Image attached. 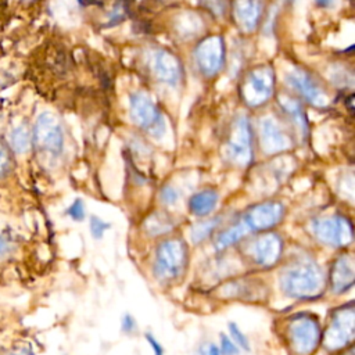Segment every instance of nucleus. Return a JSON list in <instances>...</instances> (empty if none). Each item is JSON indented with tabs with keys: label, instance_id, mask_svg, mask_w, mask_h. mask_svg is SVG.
Wrapping results in <instances>:
<instances>
[{
	"label": "nucleus",
	"instance_id": "nucleus-31",
	"mask_svg": "<svg viewBox=\"0 0 355 355\" xmlns=\"http://www.w3.org/2000/svg\"><path fill=\"white\" fill-rule=\"evenodd\" d=\"M146 340L153 351V355H164L165 351H164V347L161 345V343L151 334V333H146Z\"/></svg>",
	"mask_w": 355,
	"mask_h": 355
},
{
	"label": "nucleus",
	"instance_id": "nucleus-21",
	"mask_svg": "<svg viewBox=\"0 0 355 355\" xmlns=\"http://www.w3.org/2000/svg\"><path fill=\"white\" fill-rule=\"evenodd\" d=\"M144 229L150 236H161L166 234L173 229V222L166 214L157 212L146 219Z\"/></svg>",
	"mask_w": 355,
	"mask_h": 355
},
{
	"label": "nucleus",
	"instance_id": "nucleus-5",
	"mask_svg": "<svg viewBox=\"0 0 355 355\" xmlns=\"http://www.w3.org/2000/svg\"><path fill=\"white\" fill-rule=\"evenodd\" d=\"M312 232L322 244L333 248H344L354 239L351 222L340 215L315 219L312 222Z\"/></svg>",
	"mask_w": 355,
	"mask_h": 355
},
{
	"label": "nucleus",
	"instance_id": "nucleus-32",
	"mask_svg": "<svg viewBox=\"0 0 355 355\" xmlns=\"http://www.w3.org/2000/svg\"><path fill=\"white\" fill-rule=\"evenodd\" d=\"M196 355H220V352H219V348L216 344L205 343L198 347Z\"/></svg>",
	"mask_w": 355,
	"mask_h": 355
},
{
	"label": "nucleus",
	"instance_id": "nucleus-15",
	"mask_svg": "<svg viewBox=\"0 0 355 355\" xmlns=\"http://www.w3.org/2000/svg\"><path fill=\"white\" fill-rule=\"evenodd\" d=\"M286 79L287 83L312 105L319 108H326L329 105L327 94L304 71L293 69L286 75Z\"/></svg>",
	"mask_w": 355,
	"mask_h": 355
},
{
	"label": "nucleus",
	"instance_id": "nucleus-28",
	"mask_svg": "<svg viewBox=\"0 0 355 355\" xmlns=\"http://www.w3.org/2000/svg\"><path fill=\"white\" fill-rule=\"evenodd\" d=\"M159 198L165 205H173L179 200V191L173 186L166 184L159 191Z\"/></svg>",
	"mask_w": 355,
	"mask_h": 355
},
{
	"label": "nucleus",
	"instance_id": "nucleus-16",
	"mask_svg": "<svg viewBox=\"0 0 355 355\" xmlns=\"http://www.w3.org/2000/svg\"><path fill=\"white\" fill-rule=\"evenodd\" d=\"M150 69L154 76L166 83V85H176L180 80V64L179 60L165 50H157L150 57Z\"/></svg>",
	"mask_w": 355,
	"mask_h": 355
},
{
	"label": "nucleus",
	"instance_id": "nucleus-2",
	"mask_svg": "<svg viewBox=\"0 0 355 355\" xmlns=\"http://www.w3.org/2000/svg\"><path fill=\"white\" fill-rule=\"evenodd\" d=\"M189 265V248L182 239L161 241L154 252L153 275L161 283H173L180 279Z\"/></svg>",
	"mask_w": 355,
	"mask_h": 355
},
{
	"label": "nucleus",
	"instance_id": "nucleus-11",
	"mask_svg": "<svg viewBox=\"0 0 355 355\" xmlns=\"http://www.w3.org/2000/svg\"><path fill=\"white\" fill-rule=\"evenodd\" d=\"M284 216V207L277 201H266L251 207L241 219L250 233H262L275 227Z\"/></svg>",
	"mask_w": 355,
	"mask_h": 355
},
{
	"label": "nucleus",
	"instance_id": "nucleus-27",
	"mask_svg": "<svg viewBox=\"0 0 355 355\" xmlns=\"http://www.w3.org/2000/svg\"><path fill=\"white\" fill-rule=\"evenodd\" d=\"M67 215L75 220V222H82L86 216V211H85V204L80 198H76L68 208H67Z\"/></svg>",
	"mask_w": 355,
	"mask_h": 355
},
{
	"label": "nucleus",
	"instance_id": "nucleus-20",
	"mask_svg": "<svg viewBox=\"0 0 355 355\" xmlns=\"http://www.w3.org/2000/svg\"><path fill=\"white\" fill-rule=\"evenodd\" d=\"M280 105L284 110V112L287 115H290V118L297 125V128L302 133H306L308 123H306L305 114H304V111L301 108V104L295 98H291V97H287V96H282L280 97Z\"/></svg>",
	"mask_w": 355,
	"mask_h": 355
},
{
	"label": "nucleus",
	"instance_id": "nucleus-23",
	"mask_svg": "<svg viewBox=\"0 0 355 355\" xmlns=\"http://www.w3.org/2000/svg\"><path fill=\"white\" fill-rule=\"evenodd\" d=\"M219 220H220L219 218H212V219H207V220H201V222L196 223L190 230L191 241L194 244H201L202 241H205L214 233V230L218 227Z\"/></svg>",
	"mask_w": 355,
	"mask_h": 355
},
{
	"label": "nucleus",
	"instance_id": "nucleus-4",
	"mask_svg": "<svg viewBox=\"0 0 355 355\" xmlns=\"http://www.w3.org/2000/svg\"><path fill=\"white\" fill-rule=\"evenodd\" d=\"M355 336V312L352 302L343 305L331 313L322 343L329 351H338L352 344Z\"/></svg>",
	"mask_w": 355,
	"mask_h": 355
},
{
	"label": "nucleus",
	"instance_id": "nucleus-22",
	"mask_svg": "<svg viewBox=\"0 0 355 355\" xmlns=\"http://www.w3.org/2000/svg\"><path fill=\"white\" fill-rule=\"evenodd\" d=\"M10 144L19 154H24L31 148L32 135H31V130L28 129V126L25 123H19V125H17L11 129V132H10Z\"/></svg>",
	"mask_w": 355,
	"mask_h": 355
},
{
	"label": "nucleus",
	"instance_id": "nucleus-17",
	"mask_svg": "<svg viewBox=\"0 0 355 355\" xmlns=\"http://www.w3.org/2000/svg\"><path fill=\"white\" fill-rule=\"evenodd\" d=\"M233 17L244 32H252L261 18V4L258 0H236L233 4Z\"/></svg>",
	"mask_w": 355,
	"mask_h": 355
},
{
	"label": "nucleus",
	"instance_id": "nucleus-24",
	"mask_svg": "<svg viewBox=\"0 0 355 355\" xmlns=\"http://www.w3.org/2000/svg\"><path fill=\"white\" fill-rule=\"evenodd\" d=\"M227 329H229V337L233 340V343L243 351L248 352L251 351V344L248 337L241 331V329L234 323V322H229L227 323Z\"/></svg>",
	"mask_w": 355,
	"mask_h": 355
},
{
	"label": "nucleus",
	"instance_id": "nucleus-30",
	"mask_svg": "<svg viewBox=\"0 0 355 355\" xmlns=\"http://www.w3.org/2000/svg\"><path fill=\"white\" fill-rule=\"evenodd\" d=\"M14 250L12 241L10 240V237H7L4 233L0 232V258H4L7 255H10Z\"/></svg>",
	"mask_w": 355,
	"mask_h": 355
},
{
	"label": "nucleus",
	"instance_id": "nucleus-14",
	"mask_svg": "<svg viewBox=\"0 0 355 355\" xmlns=\"http://www.w3.org/2000/svg\"><path fill=\"white\" fill-rule=\"evenodd\" d=\"M259 141L263 153L277 154L291 147V140L279 122L272 116H265L259 122Z\"/></svg>",
	"mask_w": 355,
	"mask_h": 355
},
{
	"label": "nucleus",
	"instance_id": "nucleus-36",
	"mask_svg": "<svg viewBox=\"0 0 355 355\" xmlns=\"http://www.w3.org/2000/svg\"><path fill=\"white\" fill-rule=\"evenodd\" d=\"M82 4H103L107 0H79Z\"/></svg>",
	"mask_w": 355,
	"mask_h": 355
},
{
	"label": "nucleus",
	"instance_id": "nucleus-1",
	"mask_svg": "<svg viewBox=\"0 0 355 355\" xmlns=\"http://www.w3.org/2000/svg\"><path fill=\"white\" fill-rule=\"evenodd\" d=\"M282 293L293 300H315L322 297L326 276L318 262L312 259L295 261L280 272Z\"/></svg>",
	"mask_w": 355,
	"mask_h": 355
},
{
	"label": "nucleus",
	"instance_id": "nucleus-26",
	"mask_svg": "<svg viewBox=\"0 0 355 355\" xmlns=\"http://www.w3.org/2000/svg\"><path fill=\"white\" fill-rule=\"evenodd\" d=\"M218 348H219L220 355H239L240 354V348L225 333H219V347Z\"/></svg>",
	"mask_w": 355,
	"mask_h": 355
},
{
	"label": "nucleus",
	"instance_id": "nucleus-9",
	"mask_svg": "<svg viewBox=\"0 0 355 355\" xmlns=\"http://www.w3.org/2000/svg\"><path fill=\"white\" fill-rule=\"evenodd\" d=\"M284 243L277 233H261L247 248L251 262L262 269L276 266L283 257Z\"/></svg>",
	"mask_w": 355,
	"mask_h": 355
},
{
	"label": "nucleus",
	"instance_id": "nucleus-33",
	"mask_svg": "<svg viewBox=\"0 0 355 355\" xmlns=\"http://www.w3.org/2000/svg\"><path fill=\"white\" fill-rule=\"evenodd\" d=\"M10 166V157L8 154L0 147V178L8 171Z\"/></svg>",
	"mask_w": 355,
	"mask_h": 355
},
{
	"label": "nucleus",
	"instance_id": "nucleus-12",
	"mask_svg": "<svg viewBox=\"0 0 355 355\" xmlns=\"http://www.w3.org/2000/svg\"><path fill=\"white\" fill-rule=\"evenodd\" d=\"M225 55V44L220 36H209L198 43L194 51L196 62L200 71L208 76L215 75L222 64Z\"/></svg>",
	"mask_w": 355,
	"mask_h": 355
},
{
	"label": "nucleus",
	"instance_id": "nucleus-8",
	"mask_svg": "<svg viewBox=\"0 0 355 355\" xmlns=\"http://www.w3.org/2000/svg\"><path fill=\"white\" fill-rule=\"evenodd\" d=\"M275 90V73L270 67H258L252 69L243 85V98L250 107H258L266 103Z\"/></svg>",
	"mask_w": 355,
	"mask_h": 355
},
{
	"label": "nucleus",
	"instance_id": "nucleus-19",
	"mask_svg": "<svg viewBox=\"0 0 355 355\" xmlns=\"http://www.w3.org/2000/svg\"><path fill=\"white\" fill-rule=\"evenodd\" d=\"M250 233L248 227L245 226V223L243 220H239L237 223L226 227L225 230H222L214 243V247L216 251H225L229 247L237 244L239 241H241L247 234Z\"/></svg>",
	"mask_w": 355,
	"mask_h": 355
},
{
	"label": "nucleus",
	"instance_id": "nucleus-3",
	"mask_svg": "<svg viewBox=\"0 0 355 355\" xmlns=\"http://www.w3.org/2000/svg\"><path fill=\"white\" fill-rule=\"evenodd\" d=\"M322 326L313 313L301 312L291 318L287 338L294 355H312L322 344Z\"/></svg>",
	"mask_w": 355,
	"mask_h": 355
},
{
	"label": "nucleus",
	"instance_id": "nucleus-35",
	"mask_svg": "<svg viewBox=\"0 0 355 355\" xmlns=\"http://www.w3.org/2000/svg\"><path fill=\"white\" fill-rule=\"evenodd\" d=\"M315 1H316V4H318V6L324 7V8H327V7H333V6L336 4V0H315Z\"/></svg>",
	"mask_w": 355,
	"mask_h": 355
},
{
	"label": "nucleus",
	"instance_id": "nucleus-7",
	"mask_svg": "<svg viewBox=\"0 0 355 355\" xmlns=\"http://www.w3.org/2000/svg\"><path fill=\"white\" fill-rule=\"evenodd\" d=\"M251 128L245 115H239L232 125L226 146V155L230 162L239 166H247L252 158Z\"/></svg>",
	"mask_w": 355,
	"mask_h": 355
},
{
	"label": "nucleus",
	"instance_id": "nucleus-18",
	"mask_svg": "<svg viewBox=\"0 0 355 355\" xmlns=\"http://www.w3.org/2000/svg\"><path fill=\"white\" fill-rule=\"evenodd\" d=\"M218 200L219 196L215 190L205 189L191 196L189 200V209L196 216H207L215 209Z\"/></svg>",
	"mask_w": 355,
	"mask_h": 355
},
{
	"label": "nucleus",
	"instance_id": "nucleus-25",
	"mask_svg": "<svg viewBox=\"0 0 355 355\" xmlns=\"http://www.w3.org/2000/svg\"><path fill=\"white\" fill-rule=\"evenodd\" d=\"M89 227H90V233H92L93 239L100 240V239H103L104 233L111 227V223L103 220V219L98 218V216H90Z\"/></svg>",
	"mask_w": 355,
	"mask_h": 355
},
{
	"label": "nucleus",
	"instance_id": "nucleus-34",
	"mask_svg": "<svg viewBox=\"0 0 355 355\" xmlns=\"http://www.w3.org/2000/svg\"><path fill=\"white\" fill-rule=\"evenodd\" d=\"M7 355H35L33 351L28 347H19V348H14L11 349Z\"/></svg>",
	"mask_w": 355,
	"mask_h": 355
},
{
	"label": "nucleus",
	"instance_id": "nucleus-29",
	"mask_svg": "<svg viewBox=\"0 0 355 355\" xmlns=\"http://www.w3.org/2000/svg\"><path fill=\"white\" fill-rule=\"evenodd\" d=\"M137 330V323L136 319L130 313H125L121 318V331L125 334H132Z\"/></svg>",
	"mask_w": 355,
	"mask_h": 355
},
{
	"label": "nucleus",
	"instance_id": "nucleus-6",
	"mask_svg": "<svg viewBox=\"0 0 355 355\" xmlns=\"http://www.w3.org/2000/svg\"><path fill=\"white\" fill-rule=\"evenodd\" d=\"M33 140L39 150L47 155L57 157L62 153L64 130L54 114L44 111L37 116L33 128Z\"/></svg>",
	"mask_w": 355,
	"mask_h": 355
},
{
	"label": "nucleus",
	"instance_id": "nucleus-13",
	"mask_svg": "<svg viewBox=\"0 0 355 355\" xmlns=\"http://www.w3.org/2000/svg\"><path fill=\"white\" fill-rule=\"evenodd\" d=\"M329 282L331 293L340 295L349 291L355 283V261L349 254L338 255L330 265Z\"/></svg>",
	"mask_w": 355,
	"mask_h": 355
},
{
	"label": "nucleus",
	"instance_id": "nucleus-10",
	"mask_svg": "<svg viewBox=\"0 0 355 355\" xmlns=\"http://www.w3.org/2000/svg\"><path fill=\"white\" fill-rule=\"evenodd\" d=\"M130 116L132 121L140 126L141 129H146L154 136H159L164 132V121L155 107V104L151 101V98L141 92L133 93L130 96Z\"/></svg>",
	"mask_w": 355,
	"mask_h": 355
}]
</instances>
